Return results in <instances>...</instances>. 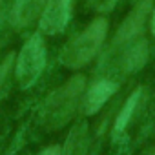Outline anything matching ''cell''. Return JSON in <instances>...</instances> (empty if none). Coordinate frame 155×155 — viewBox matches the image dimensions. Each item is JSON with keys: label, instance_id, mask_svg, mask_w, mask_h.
<instances>
[{"label": "cell", "instance_id": "obj_1", "mask_svg": "<svg viewBox=\"0 0 155 155\" xmlns=\"http://www.w3.org/2000/svg\"><path fill=\"white\" fill-rule=\"evenodd\" d=\"M84 77L75 75L73 79H69L66 84H62L58 90H55L42 106V122L49 130L62 128L75 113L79 97L84 90Z\"/></svg>", "mask_w": 155, "mask_h": 155}, {"label": "cell", "instance_id": "obj_2", "mask_svg": "<svg viewBox=\"0 0 155 155\" xmlns=\"http://www.w3.org/2000/svg\"><path fill=\"white\" fill-rule=\"evenodd\" d=\"M108 33V20L106 18H95L82 33L73 37L60 53V62L66 68L77 69L86 66L101 49L104 38Z\"/></svg>", "mask_w": 155, "mask_h": 155}, {"label": "cell", "instance_id": "obj_3", "mask_svg": "<svg viewBox=\"0 0 155 155\" xmlns=\"http://www.w3.org/2000/svg\"><path fill=\"white\" fill-rule=\"evenodd\" d=\"M46 68V44L44 38L35 33L20 49L17 58V81L22 88H29L37 82Z\"/></svg>", "mask_w": 155, "mask_h": 155}, {"label": "cell", "instance_id": "obj_4", "mask_svg": "<svg viewBox=\"0 0 155 155\" xmlns=\"http://www.w3.org/2000/svg\"><path fill=\"white\" fill-rule=\"evenodd\" d=\"M73 0H48L40 15V29L46 35H58L68 26Z\"/></svg>", "mask_w": 155, "mask_h": 155}, {"label": "cell", "instance_id": "obj_5", "mask_svg": "<svg viewBox=\"0 0 155 155\" xmlns=\"http://www.w3.org/2000/svg\"><path fill=\"white\" fill-rule=\"evenodd\" d=\"M150 9H151V0H142V2H139L131 9V13L124 18V22L120 24V28L115 35V42L122 44V42H128V40L135 38L146 24V17H148Z\"/></svg>", "mask_w": 155, "mask_h": 155}, {"label": "cell", "instance_id": "obj_6", "mask_svg": "<svg viewBox=\"0 0 155 155\" xmlns=\"http://www.w3.org/2000/svg\"><path fill=\"white\" fill-rule=\"evenodd\" d=\"M117 91V82L113 81H108V79H102V81H97L90 86L86 97H84V113L86 115H93L97 113L106 102L108 99Z\"/></svg>", "mask_w": 155, "mask_h": 155}, {"label": "cell", "instance_id": "obj_7", "mask_svg": "<svg viewBox=\"0 0 155 155\" xmlns=\"http://www.w3.org/2000/svg\"><path fill=\"white\" fill-rule=\"evenodd\" d=\"M46 0H15L13 4V26L24 28L31 24L38 15H42Z\"/></svg>", "mask_w": 155, "mask_h": 155}, {"label": "cell", "instance_id": "obj_8", "mask_svg": "<svg viewBox=\"0 0 155 155\" xmlns=\"http://www.w3.org/2000/svg\"><path fill=\"white\" fill-rule=\"evenodd\" d=\"M148 60V42L146 40H139L135 42L122 57V69L126 73L137 71L140 69Z\"/></svg>", "mask_w": 155, "mask_h": 155}, {"label": "cell", "instance_id": "obj_9", "mask_svg": "<svg viewBox=\"0 0 155 155\" xmlns=\"http://www.w3.org/2000/svg\"><path fill=\"white\" fill-rule=\"evenodd\" d=\"M140 93H142V88H137V90L128 97V101L124 102L122 110L119 111V115H117V119H115V133H120V131L128 126V122H130V119H131V115H133V111H135V108H137V102H139V99H140Z\"/></svg>", "mask_w": 155, "mask_h": 155}, {"label": "cell", "instance_id": "obj_10", "mask_svg": "<svg viewBox=\"0 0 155 155\" xmlns=\"http://www.w3.org/2000/svg\"><path fill=\"white\" fill-rule=\"evenodd\" d=\"M13 53H9L6 58H4V62L0 64V88L4 86V82H6V77H8V73L11 71V66H13Z\"/></svg>", "mask_w": 155, "mask_h": 155}, {"label": "cell", "instance_id": "obj_11", "mask_svg": "<svg viewBox=\"0 0 155 155\" xmlns=\"http://www.w3.org/2000/svg\"><path fill=\"white\" fill-rule=\"evenodd\" d=\"M115 4H117V0H102V4L99 8H101V11H111Z\"/></svg>", "mask_w": 155, "mask_h": 155}, {"label": "cell", "instance_id": "obj_12", "mask_svg": "<svg viewBox=\"0 0 155 155\" xmlns=\"http://www.w3.org/2000/svg\"><path fill=\"white\" fill-rule=\"evenodd\" d=\"M38 155H60V148L58 146H49V148H46L42 153H38Z\"/></svg>", "mask_w": 155, "mask_h": 155}, {"label": "cell", "instance_id": "obj_13", "mask_svg": "<svg viewBox=\"0 0 155 155\" xmlns=\"http://www.w3.org/2000/svg\"><path fill=\"white\" fill-rule=\"evenodd\" d=\"M151 33L155 37V6L151 8Z\"/></svg>", "mask_w": 155, "mask_h": 155}]
</instances>
